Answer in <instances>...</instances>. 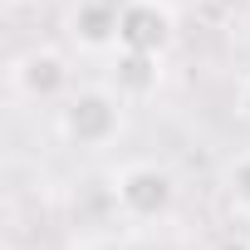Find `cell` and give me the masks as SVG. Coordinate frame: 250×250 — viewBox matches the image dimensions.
Instances as JSON below:
<instances>
[{
  "mask_svg": "<svg viewBox=\"0 0 250 250\" xmlns=\"http://www.w3.org/2000/svg\"><path fill=\"white\" fill-rule=\"evenodd\" d=\"M64 128H69L74 143L103 147V143L118 133V103H113L108 93H79V98L69 103V113H64Z\"/></svg>",
  "mask_w": 250,
  "mask_h": 250,
  "instance_id": "cell-1",
  "label": "cell"
},
{
  "mask_svg": "<svg viewBox=\"0 0 250 250\" xmlns=\"http://www.w3.org/2000/svg\"><path fill=\"white\" fill-rule=\"evenodd\" d=\"M118 201L128 216H162L172 206V177L157 172V167H128L118 177Z\"/></svg>",
  "mask_w": 250,
  "mask_h": 250,
  "instance_id": "cell-2",
  "label": "cell"
},
{
  "mask_svg": "<svg viewBox=\"0 0 250 250\" xmlns=\"http://www.w3.org/2000/svg\"><path fill=\"white\" fill-rule=\"evenodd\" d=\"M118 40L128 44V49H147V54H157V49L167 44V15H162L157 5H147V0H138V5L123 10V20H118Z\"/></svg>",
  "mask_w": 250,
  "mask_h": 250,
  "instance_id": "cell-3",
  "label": "cell"
},
{
  "mask_svg": "<svg viewBox=\"0 0 250 250\" xmlns=\"http://www.w3.org/2000/svg\"><path fill=\"white\" fill-rule=\"evenodd\" d=\"M118 10L113 5H103V0H83L79 5V15H74V35L88 44V49H98V44H108V40H118Z\"/></svg>",
  "mask_w": 250,
  "mask_h": 250,
  "instance_id": "cell-4",
  "label": "cell"
},
{
  "mask_svg": "<svg viewBox=\"0 0 250 250\" xmlns=\"http://www.w3.org/2000/svg\"><path fill=\"white\" fill-rule=\"evenodd\" d=\"M157 88V54L147 49H128L118 59V93H152Z\"/></svg>",
  "mask_w": 250,
  "mask_h": 250,
  "instance_id": "cell-5",
  "label": "cell"
},
{
  "mask_svg": "<svg viewBox=\"0 0 250 250\" xmlns=\"http://www.w3.org/2000/svg\"><path fill=\"white\" fill-rule=\"evenodd\" d=\"M20 83H25V93H35V98L59 93V88H64V64H59V54H30L25 69H20Z\"/></svg>",
  "mask_w": 250,
  "mask_h": 250,
  "instance_id": "cell-6",
  "label": "cell"
},
{
  "mask_svg": "<svg viewBox=\"0 0 250 250\" xmlns=\"http://www.w3.org/2000/svg\"><path fill=\"white\" fill-rule=\"evenodd\" d=\"M235 196H240V206H250V157L235 167Z\"/></svg>",
  "mask_w": 250,
  "mask_h": 250,
  "instance_id": "cell-7",
  "label": "cell"
},
{
  "mask_svg": "<svg viewBox=\"0 0 250 250\" xmlns=\"http://www.w3.org/2000/svg\"><path fill=\"white\" fill-rule=\"evenodd\" d=\"M240 108H245V118H250V79H245V98H240Z\"/></svg>",
  "mask_w": 250,
  "mask_h": 250,
  "instance_id": "cell-8",
  "label": "cell"
},
{
  "mask_svg": "<svg viewBox=\"0 0 250 250\" xmlns=\"http://www.w3.org/2000/svg\"><path fill=\"white\" fill-rule=\"evenodd\" d=\"M221 250H250V245H221Z\"/></svg>",
  "mask_w": 250,
  "mask_h": 250,
  "instance_id": "cell-9",
  "label": "cell"
}]
</instances>
